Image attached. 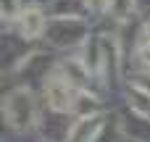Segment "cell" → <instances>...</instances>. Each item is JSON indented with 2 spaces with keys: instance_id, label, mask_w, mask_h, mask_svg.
I'll use <instances>...</instances> for the list:
<instances>
[{
  "instance_id": "obj_1",
  "label": "cell",
  "mask_w": 150,
  "mask_h": 142,
  "mask_svg": "<svg viewBox=\"0 0 150 142\" xmlns=\"http://www.w3.org/2000/svg\"><path fill=\"white\" fill-rule=\"evenodd\" d=\"M3 119L11 129L16 132H26L32 129V124L37 121V105H34V97L26 87H16L5 95L3 100Z\"/></svg>"
},
{
  "instance_id": "obj_2",
  "label": "cell",
  "mask_w": 150,
  "mask_h": 142,
  "mask_svg": "<svg viewBox=\"0 0 150 142\" xmlns=\"http://www.w3.org/2000/svg\"><path fill=\"white\" fill-rule=\"evenodd\" d=\"M84 34V24L76 16H61L50 24V42L55 47H66V45H76Z\"/></svg>"
},
{
  "instance_id": "obj_3",
  "label": "cell",
  "mask_w": 150,
  "mask_h": 142,
  "mask_svg": "<svg viewBox=\"0 0 150 142\" xmlns=\"http://www.w3.org/2000/svg\"><path fill=\"white\" fill-rule=\"evenodd\" d=\"M45 97H47V105L55 111V113H66L71 111L74 105V95H71V82L61 74H53L45 84Z\"/></svg>"
},
{
  "instance_id": "obj_4",
  "label": "cell",
  "mask_w": 150,
  "mask_h": 142,
  "mask_svg": "<svg viewBox=\"0 0 150 142\" xmlns=\"http://www.w3.org/2000/svg\"><path fill=\"white\" fill-rule=\"evenodd\" d=\"M103 129L100 116H79V121H74V126L69 129V142H92Z\"/></svg>"
},
{
  "instance_id": "obj_5",
  "label": "cell",
  "mask_w": 150,
  "mask_h": 142,
  "mask_svg": "<svg viewBox=\"0 0 150 142\" xmlns=\"http://www.w3.org/2000/svg\"><path fill=\"white\" fill-rule=\"evenodd\" d=\"M18 29H21V34H24L26 40H37V37L47 29V21H45V16H42L40 8H26V11H21V16H18Z\"/></svg>"
},
{
  "instance_id": "obj_6",
  "label": "cell",
  "mask_w": 150,
  "mask_h": 142,
  "mask_svg": "<svg viewBox=\"0 0 150 142\" xmlns=\"http://www.w3.org/2000/svg\"><path fill=\"white\" fill-rule=\"evenodd\" d=\"M129 108L142 116V119H150V92L142 90V87H134L132 95H129Z\"/></svg>"
},
{
  "instance_id": "obj_7",
  "label": "cell",
  "mask_w": 150,
  "mask_h": 142,
  "mask_svg": "<svg viewBox=\"0 0 150 142\" xmlns=\"http://www.w3.org/2000/svg\"><path fill=\"white\" fill-rule=\"evenodd\" d=\"M66 79H69V82H76V84H84V82L90 79V69L84 66V61L71 58V61L66 63Z\"/></svg>"
},
{
  "instance_id": "obj_8",
  "label": "cell",
  "mask_w": 150,
  "mask_h": 142,
  "mask_svg": "<svg viewBox=\"0 0 150 142\" xmlns=\"http://www.w3.org/2000/svg\"><path fill=\"white\" fill-rule=\"evenodd\" d=\"M134 11V0H108V13H113V18L124 21L129 18Z\"/></svg>"
},
{
  "instance_id": "obj_9",
  "label": "cell",
  "mask_w": 150,
  "mask_h": 142,
  "mask_svg": "<svg viewBox=\"0 0 150 142\" xmlns=\"http://www.w3.org/2000/svg\"><path fill=\"white\" fill-rule=\"evenodd\" d=\"M76 100H79V103H74V105H71V111H79L82 116H90V111H95V97H92V95L79 92V95H76Z\"/></svg>"
},
{
  "instance_id": "obj_10",
  "label": "cell",
  "mask_w": 150,
  "mask_h": 142,
  "mask_svg": "<svg viewBox=\"0 0 150 142\" xmlns=\"http://www.w3.org/2000/svg\"><path fill=\"white\" fill-rule=\"evenodd\" d=\"M21 16V8H18V0H3V18L5 21H13Z\"/></svg>"
},
{
  "instance_id": "obj_11",
  "label": "cell",
  "mask_w": 150,
  "mask_h": 142,
  "mask_svg": "<svg viewBox=\"0 0 150 142\" xmlns=\"http://www.w3.org/2000/svg\"><path fill=\"white\" fill-rule=\"evenodd\" d=\"M92 11H108V0H84Z\"/></svg>"
},
{
  "instance_id": "obj_12",
  "label": "cell",
  "mask_w": 150,
  "mask_h": 142,
  "mask_svg": "<svg viewBox=\"0 0 150 142\" xmlns=\"http://www.w3.org/2000/svg\"><path fill=\"white\" fill-rule=\"evenodd\" d=\"M140 58H142V63H145V66H150V40L140 47Z\"/></svg>"
},
{
  "instance_id": "obj_13",
  "label": "cell",
  "mask_w": 150,
  "mask_h": 142,
  "mask_svg": "<svg viewBox=\"0 0 150 142\" xmlns=\"http://www.w3.org/2000/svg\"><path fill=\"white\" fill-rule=\"evenodd\" d=\"M148 29H150V24H148Z\"/></svg>"
}]
</instances>
